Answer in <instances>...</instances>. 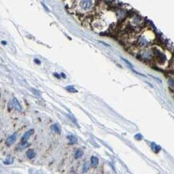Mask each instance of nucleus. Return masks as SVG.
Returning a JSON list of instances; mask_svg holds the SVG:
<instances>
[{
    "label": "nucleus",
    "mask_w": 174,
    "mask_h": 174,
    "mask_svg": "<svg viewBox=\"0 0 174 174\" xmlns=\"http://www.w3.org/2000/svg\"><path fill=\"white\" fill-rule=\"evenodd\" d=\"M94 6L93 0H80L79 7L83 11H89Z\"/></svg>",
    "instance_id": "1"
},
{
    "label": "nucleus",
    "mask_w": 174,
    "mask_h": 174,
    "mask_svg": "<svg viewBox=\"0 0 174 174\" xmlns=\"http://www.w3.org/2000/svg\"><path fill=\"white\" fill-rule=\"evenodd\" d=\"M151 42H152L151 40L147 36H145L144 34H141V36H139L136 40V45L141 48H148L151 44Z\"/></svg>",
    "instance_id": "2"
},
{
    "label": "nucleus",
    "mask_w": 174,
    "mask_h": 174,
    "mask_svg": "<svg viewBox=\"0 0 174 174\" xmlns=\"http://www.w3.org/2000/svg\"><path fill=\"white\" fill-rule=\"evenodd\" d=\"M15 140H16V133H14L13 135H11V136H10L8 138L6 139V144L10 146L11 144H13L15 142Z\"/></svg>",
    "instance_id": "3"
},
{
    "label": "nucleus",
    "mask_w": 174,
    "mask_h": 174,
    "mask_svg": "<svg viewBox=\"0 0 174 174\" xmlns=\"http://www.w3.org/2000/svg\"><path fill=\"white\" fill-rule=\"evenodd\" d=\"M33 132H34V130H33V129H32V130L28 131V132H25L24 135V136H22V137L21 141L24 142V143H26V141H28V139L30 138V136L33 134Z\"/></svg>",
    "instance_id": "4"
},
{
    "label": "nucleus",
    "mask_w": 174,
    "mask_h": 174,
    "mask_svg": "<svg viewBox=\"0 0 174 174\" xmlns=\"http://www.w3.org/2000/svg\"><path fill=\"white\" fill-rule=\"evenodd\" d=\"M68 139L69 140V144H75L78 142V139H77L76 136H75L74 135H68Z\"/></svg>",
    "instance_id": "5"
},
{
    "label": "nucleus",
    "mask_w": 174,
    "mask_h": 174,
    "mask_svg": "<svg viewBox=\"0 0 174 174\" xmlns=\"http://www.w3.org/2000/svg\"><path fill=\"white\" fill-rule=\"evenodd\" d=\"M99 164V159L96 156H92L91 158V164L93 168L97 167V165Z\"/></svg>",
    "instance_id": "6"
},
{
    "label": "nucleus",
    "mask_w": 174,
    "mask_h": 174,
    "mask_svg": "<svg viewBox=\"0 0 174 174\" xmlns=\"http://www.w3.org/2000/svg\"><path fill=\"white\" fill-rule=\"evenodd\" d=\"M52 129L53 130V132H55L56 133L60 134L61 132V129H60V127L58 124H54L52 126Z\"/></svg>",
    "instance_id": "7"
},
{
    "label": "nucleus",
    "mask_w": 174,
    "mask_h": 174,
    "mask_svg": "<svg viewBox=\"0 0 174 174\" xmlns=\"http://www.w3.org/2000/svg\"><path fill=\"white\" fill-rule=\"evenodd\" d=\"M26 155L29 158V159H32V158H34V156H36V152H34V151L33 149H29L28 152H26Z\"/></svg>",
    "instance_id": "8"
},
{
    "label": "nucleus",
    "mask_w": 174,
    "mask_h": 174,
    "mask_svg": "<svg viewBox=\"0 0 174 174\" xmlns=\"http://www.w3.org/2000/svg\"><path fill=\"white\" fill-rule=\"evenodd\" d=\"M13 104H14V108H16L17 110L22 111V107H21L20 104H19V103H18V101L17 100L16 98H14L13 99Z\"/></svg>",
    "instance_id": "9"
},
{
    "label": "nucleus",
    "mask_w": 174,
    "mask_h": 174,
    "mask_svg": "<svg viewBox=\"0 0 174 174\" xmlns=\"http://www.w3.org/2000/svg\"><path fill=\"white\" fill-rule=\"evenodd\" d=\"M83 154H84L83 151L81 149H78V150H76V152L75 153V156H76V159H79V158H80L83 156Z\"/></svg>",
    "instance_id": "10"
},
{
    "label": "nucleus",
    "mask_w": 174,
    "mask_h": 174,
    "mask_svg": "<svg viewBox=\"0 0 174 174\" xmlns=\"http://www.w3.org/2000/svg\"><path fill=\"white\" fill-rule=\"evenodd\" d=\"M66 89L68 91V92H77L78 91H77L76 88H75V87H73V86H72V85H69V86H67L66 87Z\"/></svg>",
    "instance_id": "11"
},
{
    "label": "nucleus",
    "mask_w": 174,
    "mask_h": 174,
    "mask_svg": "<svg viewBox=\"0 0 174 174\" xmlns=\"http://www.w3.org/2000/svg\"><path fill=\"white\" fill-rule=\"evenodd\" d=\"M13 158L12 157H7L6 158V160H5L4 161H3V163H4L5 164H12L13 163Z\"/></svg>",
    "instance_id": "12"
},
{
    "label": "nucleus",
    "mask_w": 174,
    "mask_h": 174,
    "mask_svg": "<svg viewBox=\"0 0 174 174\" xmlns=\"http://www.w3.org/2000/svg\"><path fill=\"white\" fill-rule=\"evenodd\" d=\"M152 149H153L154 151H155V152H158V150L160 149V147L156 146L155 144H154V143H152Z\"/></svg>",
    "instance_id": "13"
},
{
    "label": "nucleus",
    "mask_w": 174,
    "mask_h": 174,
    "mask_svg": "<svg viewBox=\"0 0 174 174\" xmlns=\"http://www.w3.org/2000/svg\"><path fill=\"white\" fill-rule=\"evenodd\" d=\"M88 163H85L84 164V168H83V170H84V172H86L88 171Z\"/></svg>",
    "instance_id": "14"
},
{
    "label": "nucleus",
    "mask_w": 174,
    "mask_h": 174,
    "mask_svg": "<svg viewBox=\"0 0 174 174\" xmlns=\"http://www.w3.org/2000/svg\"><path fill=\"white\" fill-rule=\"evenodd\" d=\"M168 84H169V85H170L171 87L174 88V80H173L169 79V80H168Z\"/></svg>",
    "instance_id": "15"
},
{
    "label": "nucleus",
    "mask_w": 174,
    "mask_h": 174,
    "mask_svg": "<svg viewBox=\"0 0 174 174\" xmlns=\"http://www.w3.org/2000/svg\"><path fill=\"white\" fill-rule=\"evenodd\" d=\"M121 59H122V60H123L124 61V62H125V63H126V64H128V65H129V67H130L131 68H132V64H131L129 63V62H128V60H124V59H123V58H121Z\"/></svg>",
    "instance_id": "16"
},
{
    "label": "nucleus",
    "mask_w": 174,
    "mask_h": 174,
    "mask_svg": "<svg viewBox=\"0 0 174 174\" xmlns=\"http://www.w3.org/2000/svg\"><path fill=\"white\" fill-rule=\"evenodd\" d=\"M69 118H70V120H72V122H73V123H74V124H76L77 126H79V125H78V124H77V123H76V120H74V118H73V117H71V116H69Z\"/></svg>",
    "instance_id": "17"
},
{
    "label": "nucleus",
    "mask_w": 174,
    "mask_h": 174,
    "mask_svg": "<svg viewBox=\"0 0 174 174\" xmlns=\"http://www.w3.org/2000/svg\"><path fill=\"white\" fill-rule=\"evenodd\" d=\"M32 91L34 92V94H36V95H37V96H40V92H38V91H36V90H34V89H32Z\"/></svg>",
    "instance_id": "18"
},
{
    "label": "nucleus",
    "mask_w": 174,
    "mask_h": 174,
    "mask_svg": "<svg viewBox=\"0 0 174 174\" xmlns=\"http://www.w3.org/2000/svg\"><path fill=\"white\" fill-rule=\"evenodd\" d=\"M42 6H44V8H45V10H47V11H49L48 8V7H47V6H45V4H44V3H42Z\"/></svg>",
    "instance_id": "19"
},
{
    "label": "nucleus",
    "mask_w": 174,
    "mask_h": 174,
    "mask_svg": "<svg viewBox=\"0 0 174 174\" xmlns=\"http://www.w3.org/2000/svg\"><path fill=\"white\" fill-rule=\"evenodd\" d=\"M34 62H36V64H41V62L38 60V59H34Z\"/></svg>",
    "instance_id": "20"
},
{
    "label": "nucleus",
    "mask_w": 174,
    "mask_h": 174,
    "mask_svg": "<svg viewBox=\"0 0 174 174\" xmlns=\"http://www.w3.org/2000/svg\"><path fill=\"white\" fill-rule=\"evenodd\" d=\"M54 76H56V78H58V79H60V76L59 75H58L57 73H54Z\"/></svg>",
    "instance_id": "21"
},
{
    "label": "nucleus",
    "mask_w": 174,
    "mask_h": 174,
    "mask_svg": "<svg viewBox=\"0 0 174 174\" xmlns=\"http://www.w3.org/2000/svg\"><path fill=\"white\" fill-rule=\"evenodd\" d=\"M61 76L63 77V78H64V79L66 78V76L64 75V73H61Z\"/></svg>",
    "instance_id": "22"
}]
</instances>
